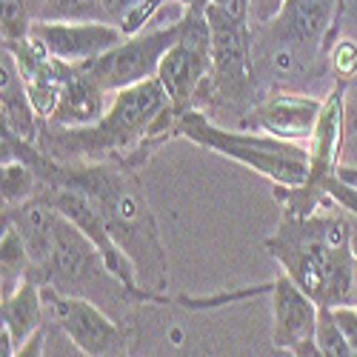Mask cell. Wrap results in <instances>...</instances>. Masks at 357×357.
<instances>
[{
	"instance_id": "17",
	"label": "cell",
	"mask_w": 357,
	"mask_h": 357,
	"mask_svg": "<svg viewBox=\"0 0 357 357\" xmlns=\"http://www.w3.org/2000/svg\"><path fill=\"white\" fill-rule=\"evenodd\" d=\"M0 320L3 332L15 343V354L23 349V343L32 337L46 323V303H43V283L29 275L15 291L0 297Z\"/></svg>"
},
{
	"instance_id": "7",
	"label": "cell",
	"mask_w": 357,
	"mask_h": 357,
	"mask_svg": "<svg viewBox=\"0 0 357 357\" xmlns=\"http://www.w3.org/2000/svg\"><path fill=\"white\" fill-rule=\"evenodd\" d=\"M46 317L63 329L66 337L80 349L86 357H109L126 354V332L123 326L112 320L98 303H92L83 294H66L52 286H43Z\"/></svg>"
},
{
	"instance_id": "32",
	"label": "cell",
	"mask_w": 357,
	"mask_h": 357,
	"mask_svg": "<svg viewBox=\"0 0 357 357\" xmlns=\"http://www.w3.org/2000/svg\"><path fill=\"white\" fill-rule=\"evenodd\" d=\"M29 3V9H32V17H38V12H40V6H43V0H26Z\"/></svg>"
},
{
	"instance_id": "16",
	"label": "cell",
	"mask_w": 357,
	"mask_h": 357,
	"mask_svg": "<svg viewBox=\"0 0 357 357\" xmlns=\"http://www.w3.org/2000/svg\"><path fill=\"white\" fill-rule=\"evenodd\" d=\"M106 98H109V92H103V89L80 66H72V72L63 83L61 100H57L54 112L43 123H52V126H89V123L100 121L103 112L109 109Z\"/></svg>"
},
{
	"instance_id": "18",
	"label": "cell",
	"mask_w": 357,
	"mask_h": 357,
	"mask_svg": "<svg viewBox=\"0 0 357 357\" xmlns=\"http://www.w3.org/2000/svg\"><path fill=\"white\" fill-rule=\"evenodd\" d=\"M29 275H32L29 246L17 226L3 220V234H0V297L15 291Z\"/></svg>"
},
{
	"instance_id": "14",
	"label": "cell",
	"mask_w": 357,
	"mask_h": 357,
	"mask_svg": "<svg viewBox=\"0 0 357 357\" xmlns=\"http://www.w3.org/2000/svg\"><path fill=\"white\" fill-rule=\"evenodd\" d=\"M349 137V83L337 80L329 98L323 100V112L317 117V126L306 143L309 149V163H312V177H309V189L323 192V181L335 169L340 166L343 155V143ZM326 195V192H323Z\"/></svg>"
},
{
	"instance_id": "31",
	"label": "cell",
	"mask_w": 357,
	"mask_h": 357,
	"mask_svg": "<svg viewBox=\"0 0 357 357\" xmlns=\"http://www.w3.org/2000/svg\"><path fill=\"white\" fill-rule=\"evenodd\" d=\"M335 174L340 177L343 183H349V186L357 189V166H346V163H340V166L335 169Z\"/></svg>"
},
{
	"instance_id": "25",
	"label": "cell",
	"mask_w": 357,
	"mask_h": 357,
	"mask_svg": "<svg viewBox=\"0 0 357 357\" xmlns=\"http://www.w3.org/2000/svg\"><path fill=\"white\" fill-rule=\"evenodd\" d=\"M320 189L326 192V197H329L335 206H340L346 215H354V218H357V189H354V186L343 183L337 174H329V177L323 181Z\"/></svg>"
},
{
	"instance_id": "4",
	"label": "cell",
	"mask_w": 357,
	"mask_h": 357,
	"mask_svg": "<svg viewBox=\"0 0 357 357\" xmlns=\"http://www.w3.org/2000/svg\"><path fill=\"white\" fill-rule=\"evenodd\" d=\"M177 135L195 140L209 152L241 163L272 186H306L312 177L306 143L280 140L272 135H260L249 129H223L206 117L203 109H189L177 117Z\"/></svg>"
},
{
	"instance_id": "23",
	"label": "cell",
	"mask_w": 357,
	"mask_h": 357,
	"mask_svg": "<svg viewBox=\"0 0 357 357\" xmlns=\"http://www.w3.org/2000/svg\"><path fill=\"white\" fill-rule=\"evenodd\" d=\"M32 9L26 0H3V43L23 40L32 32Z\"/></svg>"
},
{
	"instance_id": "10",
	"label": "cell",
	"mask_w": 357,
	"mask_h": 357,
	"mask_svg": "<svg viewBox=\"0 0 357 357\" xmlns=\"http://www.w3.org/2000/svg\"><path fill=\"white\" fill-rule=\"evenodd\" d=\"M32 35L52 57L72 66L106 54L126 38L112 20H32Z\"/></svg>"
},
{
	"instance_id": "20",
	"label": "cell",
	"mask_w": 357,
	"mask_h": 357,
	"mask_svg": "<svg viewBox=\"0 0 357 357\" xmlns=\"http://www.w3.org/2000/svg\"><path fill=\"white\" fill-rule=\"evenodd\" d=\"M314 343L320 349V354L326 357H349L351 349L343 337V329L335 317V306H317V326H314Z\"/></svg>"
},
{
	"instance_id": "28",
	"label": "cell",
	"mask_w": 357,
	"mask_h": 357,
	"mask_svg": "<svg viewBox=\"0 0 357 357\" xmlns=\"http://www.w3.org/2000/svg\"><path fill=\"white\" fill-rule=\"evenodd\" d=\"M209 6L226 12L229 17H241V20H252V0H209Z\"/></svg>"
},
{
	"instance_id": "13",
	"label": "cell",
	"mask_w": 357,
	"mask_h": 357,
	"mask_svg": "<svg viewBox=\"0 0 357 357\" xmlns=\"http://www.w3.org/2000/svg\"><path fill=\"white\" fill-rule=\"evenodd\" d=\"M340 0H286L280 15L266 23L280 43L329 52L340 38Z\"/></svg>"
},
{
	"instance_id": "26",
	"label": "cell",
	"mask_w": 357,
	"mask_h": 357,
	"mask_svg": "<svg viewBox=\"0 0 357 357\" xmlns=\"http://www.w3.org/2000/svg\"><path fill=\"white\" fill-rule=\"evenodd\" d=\"M335 317L343 329V337L351 349V354H357V306L346 303V306H335Z\"/></svg>"
},
{
	"instance_id": "5",
	"label": "cell",
	"mask_w": 357,
	"mask_h": 357,
	"mask_svg": "<svg viewBox=\"0 0 357 357\" xmlns=\"http://www.w3.org/2000/svg\"><path fill=\"white\" fill-rule=\"evenodd\" d=\"M160 86L166 89L169 103L183 114L189 109H200L206 100L215 98L212 80V32L206 12H186L183 9V35L163 54L158 66Z\"/></svg>"
},
{
	"instance_id": "27",
	"label": "cell",
	"mask_w": 357,
	"mask_h": 357,
	"mask_svg": "<svg viewBox=\"0 0 357 357\" xmlns=\"http://www.w3.org/2000/svg\"><path fill=\"white\" fill-rule=\"evenodd\" d=\"M286 0H252V26H266V23H272L280 9H283Z\"/></svg>"
},
{
	"instance_id": "12",
	"label": "cell",
	"mask_w": 357,
	"mask_h": 357,
	"mask_svg": "<svg viewBox=\"0 0 357 357\" xmlns=\"http://www.w3.org/2000/svg\"><path fill=\"white\" fill-rule=\"evenodd\" d=\"M323 112V100L297 95V92H272L260 103H255L243 117L241 129L272 135L280 140H294V143H309L317 117Z\"/></svg>"
},
{
	"instance_id": "3",
	"label": "cell",
	"mask_w": 357,
	"mask_h": 357,
	"mask_svg": "<svg viewBox=\"0 0 357 357\" xmlns=\"http://www.w3.org/2000/svg\"><path fill=\"white\" fill-rule=\"evenodd\" d=\"M340 206H323L312 215H286L263 241L283 275H289L314 303H351V223Z\"/></svg>"
},
{
	"instance_id": "30",
	"label": "cell",
	"mask_w": 357,
	"mask_h": 357,
	"mask_svg": "<svg viewBox=\"0 0 357 357\" xmlns=\"http://www.w3.org/2000/svg\"><path fill=\"white\" fill-rule=\"evenodd\" d=\"M351 223V303L357 306V218L349 215Z\"/></svg>"
},
{
	"instance_id": "22",
	"label": "cell",
	"mask_w": 357,
	"mask_h": 357,
	"mask_svg": "<svg viewBox=\"0 0 357 357\" xmlns=\"http://www.w3.org/2000/svg\"><path fill=\"white\" fill-rule=\"evenodd\" d=\"M169 3H177V6H183L186 12H197V15H203L206 12V6H209V0H140V3L126 15V20L121 23V29L126 35H135V32H140V29L152 20L163 6H169Z\"/></svg>"
},
{
	"instance_id": "6",
	"label": "cell",
	"mask_w": 357,
	"mask_h": 357,
	"mask_svg": "<svg viewBox=\"0 0 357 357\" xmlns=\"http://www.w3.org/2000/svg\"><path fill=\"white\" fill-rule=\"evenodd\" d=\"M183 35V17L160 29H140L135 35H126L114 49L95 57L89 63H80V69L92 77L103 92L114 95L121 89H129L135 83H143L158 75V66L163 54L177 43Z\"/></svg>"
},
{
	"instance_id": "8",
	"label": "cell",
	"mask_w": 357,
	"mask_h": 357,
	"mask_svg": "<svg viewBox=\"0 0 357 357\" xmlns=\"http://www.w3.org/2000/svg\"><path fill=\"white\" fill-rule=\"evenodd\" d=\"M32 278H38L43 286H52L57 291L83 294V297L100 280H117L106 269L98 246L63 215H61V220H57L52 249H49L43 266H38V269L32 272Z\"/></svg>"
},
{
	"instance_id": "24",
	"label": "cell",
	"mask_w": 357,
	"mask_h": 357,
	"mask_svg": "<svg viewBox=\"0 0 357 357\" xmlns=\"http://www.w3.org/2000/svg\"><path fill=\"white\" fill-rule=\"evenodd\" d=\"M329 69L337 80L351 83L357 75V40L354 38H337L329 46Z\"/></svg>"
},
{
	"instance_id": "19",
	"label": "cell",
	"mask_w": 357,
	"mask_h": 357,
	"mask_svg": "<svg viewBox=\"0 0 357 357\" xmlns=\"http://www.w3.org/2000/svg\"><path fill=\"white\" fill-rule=\"evenodd\" d=\"M38 172L23 160H6L3 163V206H20L32 200L40 192Z\"/></svg>"
},
{
	"instance_id": "9",
	"label": "cell",
	"mask_w": 357,
	"mask_h": 357,
	"mask_svg": "<svg viewBox=\"0 0 357 357\" xmlns=\"http://www.w3.org/2000/svg\"><path fill=\"white\" fill-rule=\"evenodd\" d=\"M206 20L212 32V80L215 98H243L255 77L252 57V20L229 17L226 12L206 6Z\"/></svg>"
},
{
	"instance_id": "1",
	"label": "cell",
	"mask_w": 357,
	"mask_h": 357,
	"mask_svg": "<svg viewBox=\"0 0 357 357\" xmlns=\"http://www.w3.org/2000/svg\"><path fill=\"white\" fill-rule=\"evenodd\" d=\"M177 109L158 77L114 92L100 121L89 126H40L38 146L61 163H123L140 169L177 137Z\"/></svg>"
},
{
	"instance_id": "2",
	"label": "cell",
	"mask_w": 357,
	"mask_h": 357,
	"mask_svg": "<svg viewBox=\"0 0 357 357\" xmlns=\"http://www.w3.org/2000/svg\"><path fill=\"white\" fill-rule=\"evenodd\" d=\"M43 186H77L95 200L98 212L137 269L140 286L169 303L163 294L169 280V257L160 241L158 218L149 206L146 189L135 166L123 163H61L52 155L38 166Z\"/></svg>"
},
{
	"instance_id": "21",
	"label": "cell",
	"mask_w": 357,
	"mask_h": 357,
	"mask_svg": "<svg viewBox=\"0 0 357 357\" xmlns=\"http://www.w3.org/2000/svg\"><path fill=\"white\" fill-rule=\"evenodd\" d=\"M35 20H106L100 0H43Z\"/></svg>"
},
{
	"instance_id": "15",
	"label": "cell",
	"mask_w": 357,
	"mask_h": 357,
	"mask_svg": "<svg viewBox=\"0 0 357 357\" xmlns=\"http://www.w3.org/2000/svg\"><path fill=\"white\" fill-rule=\"evenodd\" d=\"M0 114H3V129L15 132L23 140L38 143L40 137V114L32 106V98H29V89L23 83V75L15 63L12 52L3 49V57H0Z\"/></svg>"
},
{
	"instance_id": "29",
	"label": "cell",
	"mask_w": 357,
	"mask_h": 357,
	"mask_svg": "<svg viewBox=\"0 0 357 357\" xmlns=\"http://www.w3.org/2000/svg\"><path fill=\"white\" fill-rule=\"evenodd\" d=\"M100 3H103V9H106V20H112V23L121 26V23L126 20V15L140 3V0H100Z\"/></svg>"
},
{
	"instance_id": "11",
	"label": "cell",
	"mask_w": 357,
	"mask_h": 357,
	"mask_svg": "<svg viewBox=\"0 0 357 357\" xmlns=\"http://www.w3.org/2000/svg\"><path fill=\"white\" fill-rule=\"evenodd\" d=\"M266 294L272 297V343H275V349L297 354V357L320 354V349L314 343L320 303H314L289 275L275 278L269 283V289H266Z\"/></svg>"
}]
</instances>
